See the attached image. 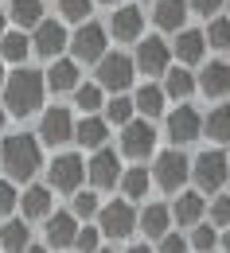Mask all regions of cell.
Listing matches in <instances>:
<instances>
[{
    "label": "cell",
    "instance_id": "obj_1",
    "mask_svg": "<svg viewBox=\"0 0 230 253\" xmlns=\"http://www.w3.org/2000/svg\"><path fill=\"white\" fill-rule=\"evenodd\" d=\"M0 168L12 175V183L32 179L35 171L43 168V144H39V136H32V132L4 136V144H0Z\"/></svg>",
    "mask_w": 230,
    "mask_h": 253
},
{
    "label": "cell",
    "instance_id": "obj_2",
    "mask_svg": "<svg viewBox=\"0 0 230 253\" xmlns=\"http://www.w3.org/2000/svg\"><path fill=\"white\" fill-rule=\"evenodd\" d=\"M43 94H47V78H43L39 70L20 66V70L8 74V82H4V109L16 113V117H28V113H35V109L43 105Z\"/></svg>",
    "mask_w": 230,
    "mask_h": 253
},
{
    "label": "cell",
    "instance_id": "obj_3",
    "mask_svg": "<svg viewBox=\"0 0 230 253\" xmlns=\"http://www.w3.org/2000/svg\"><path fill=\"white\" fill-rule=\"evenodd\" d=\"M230 175V160L227 152H215V148H207V152H199L191 160V179H195L199 195H207V191H223Z\"/></svg>",
    "mask_w": 230,
    "mask_h": 253
},
{
    "label": "cell",
    "instance_id": "obj_4",
    "mask_svg": "<svg viewBox=\"0 0 230 253\" xmlns=\"http://www.w3.org/2000/svg\"><path fill=\"white\" fill-rule=\"evenodd\" d=\"M152 179H156L160 191H172V195H176V191L191 179V160L184 156L180 148H168V152H160L156 164H152Z\"/></svg>",
    "mask_w": 230,
    "mask_h": 253
},
{
    "label": "cell",
    "instance_id": "obj_5",
    "mask_svg": "<svg viewBox=\"0 0 230 253\" xmlns=\"http://www.w3.org/2000/svg\"><path fill=\"white\" fill-rule=\"evenodd\" d=\"M82 179H86V160L74 156V152L55 156V160H51V168H47V187H51V191L74 195V191H82Z\"/></svg>",
    "mask_w": 230,
    "mask_h": 253
},
{
    "label": "cell",
    "instance_id": "obj_6",
    "mask_svg": "<svg viewBox=\"0 0 230 253\" xmlns=\"http://www.w3.org/2000/svg\"><path fill=\"white\" fill-rule=\"evenodd\" d=\"M98 230L105 234V238H113V242L129 238L133 230H137V211H133L129 199H117V203L101 207L98 211Z\"/></svg>",
    "mask_w": 230,
    "mask_h": 253
},
{
    "label": "cell",
    "instance_id": "obj_7",
    "mask_svg": "<svg viewBox=\"0 0 230 253\" xmlns=\"http://www.w3.org/2000/svg\"><path fill=\"white\" fill-rule=\"evenodd\" d=\"M105 39H109V35H105V28L86 20L78 32L70 35V51H74V63H101V59L109 55V51H105Z\"/></svg>",
    "mask_w": 230,
    "mask_h": 253
},
{
    "label": "cell",
    "instance_id": "obj_8",
    "mask_svg": "<svg viewBox=\"0 0 230 253\" xmlns=\"http://www.w3.org/2000/svg\"><path fill=\"white\" fill-rule=\"evenodd\" d=\"M133 66L140 70V74H168L172 70V47H168L160 35H148V39H140L137 43V59H133Z\"/></svg>",
    "mask_w": 230,
    "mask_h": 253
},
{
    "label": "cell",
    "instance_id": "obj_9",
    "mask_svg": "<svg viewBox=\"0 0 230 253\" xmlns=\"http://www.w3.org/2000/svg\"><path fill=\"white\" fill-rule=\"evenodd\" d=\"M133 74H137L133 59H125V55H105L98 63V86L109 90V94H125L133 86Z\"/></svg>",
    "mask_w": 230,
    "mask_h": 253
},
{
    "label": "cell",
    "instance_id": "obj_10",
    "mask_svg": "<svg viewBox=\"0 0 230 253\" xmlns=\"http://www.w3.org/2000/svg\"><path fill=\"white\" fill-rule=\"evenodd\" d=\"M43 144H66V140H74V117H70V109L66 105H51L43 117H39V132H35Z\"/></svg>",
    "mask_w": 230,
    "mask_h": 253
},
{
    "label": "cell",
    "instance_id": "obj_11",
    "mask_svg": "<svg viewBox=\"0 0 230 253\" xmlns=\"http://www.w3.org/2000/svg\"><path fill=\"white\" fill-rule=\"evenodd\" d=\"M86 179L98 191L117 187V183H121V160H117V152H113V148H98L94 156L86 160Z\"/></svg>",
    "mask_w": 230,
    "mask_h": 253
},
{
    "label": "cell",
    "instance_id": "obj_12",
    "mask_svg": "<svg viewBox=\"0 0 230 253\" xmlns=\"http://www.w3.org/2000/svg\"><path fill=\"white\" fill-rule=\"evenodd\" d=\"M203 136V117H199L191 105H176L168 113V140L180 148V144H191Z\"/></svg>",
    "mask_w": 230,
    "mask_h": 253
},
{
    "label": "cell",
    "instance_id": "obj_13",
    "mask_svg": "<svg viewBox=\"0 0 230 253\" xmlns=\"http://www.w3.org/2000/svg\"><path fill=\"white\" fill-rule=\"evenodd\" d=\"M152 148H156V128L148 125V121H137L133 117L129 125L121 128V152L133 160H144L152 156Z\"/></svg>",
    "mask_w": 230,
    "mask_h": 253
},
{
    "label": "cell",
    "instance_id": "obj_14",
    "mask_svg": "<svg viewBox=\"0 0 230 253\" xmlns=\"http://www.w3.org/2000/svg\"><path fill=\"white\" fill-rule=\"evenodd\" d=\"M63 47H70V39H66V28L55 24V20H43V24L32 32V51H39V55L51 59V63L63 55Z\"/></svg>",
    "mask_w": 230,
    "mask_h": 253
},
{
    "label": "cell",
    "instance_id": "obj_15",
    "mask_svg": "<svg viewBox=\"0 0 230 253\" xmlns=\"http://www.w3.org/2000/svg\"><path fill=\"white\" fill-rule=\"evenodd\" d=\"M140 28H144V12H140V8H133V4L117 8V12L109 16V32H113V39H121V43L140 39Z\"/></svg>",
    "mask_w": 230,
    "mask_h": 253
},
{
    "label": "cell",
    "instance_id": "obj_16",
    "mask_svg": "<svg viewBox=\"0 0 230 253\" xmlns=\"http://www.w3.org/2000/svg\"><path fill=\"white\" fill-rule=\"evenodd\" d=\"M74 238H78V218H74L70 211H59V214L47 218V246H51V250L74 246Z\"/></svg>",
    "mask_w": 230,
    "mask_h": 253
},
{
    "label": "cell",
    "instance_id": "obj_17",
    "mask_svg": "<svg viewBox=\"0 0 230 253\" xmlns=\"http://www.w3.org/2000/svg\"><path fill=\"white\" fill-rule=\"evenodd\" d=\"M74 140L82 144V148H90V152H98L105 148V140H109V125H105V117H82V121H74Z\"/></svg>",
    "mask_w": 230,
    "mask_h": 253
},
{
    "label": "cell",
    "instance_id": "obj_18",
    "mask_svg": "<svg viewBox=\"0 0 230 253\" xmlns=\"http://www.w3.org/2000/svg\"><path fill=\"white\" fill-rule=\"evenodd\" d=\"M203 211H207V199L199 191H180V199L172 203V218L180 222V226H199Z\"/></svg>",
    "mask_w": 230,
    "mask_h": 253
},
{
    "label": "cell",
    "instance_id": "obj_19",
    "mask_svg": "<svg viewBox=\"0 0 230 253\" xmlns=\"http://www.w3.org/2000/svg\"><path fill=\"white\" fill-rule=\"evenodd\" d=\"M172 226V207H160V203H152V207H144L140 214H137V230H144L148 238H164V234H172L168 230Z\"/></svg>",
    "mask_w": 230,
    "mask_h": 253
},
{
    "label": "cell",
    "instance_id": "obj_20",
    "mask_svg": "<svg viewBox=\"0 0 230 253\" xmlns=\"http://www.w3.org/2000/svg\"><path fill=\"white\" fill-rule=\"evenodd\" d=\"M20 211H24V222L28 218H51V187H39V183L24 187Z\"/></svg>",
    "mask_w": 230,
    "mask_h": 253
},
{
    "label": "cell",
    "instance_id": "obj_21",
    "mask_svg": "<svg viewBox=\"0 0 230 253\" xmlns=\"http://www.w3.org/2000/svg\"><path fill=\"white\" fill-rule=\"evenodd\" d=\"M164 86H152V82H144V86H137V94H133V105H137V113H144V121H152V117H160L164 113Z\"/></svg>",
    "mask_w": 230,
    "mask_h": 253
},
{
    "label": "cell",
    "instance_id": "obj_22",
    "mask_svg": "<svg viewBox=\"0 0 230 253\" xmlns=\"http://www.w3.org/2000/svg\"><path fill=\"white\" fill-rule=\"evenodd\" d=\"M152 20H156V28H164V32H184V20H187V0H156Z\"/></svg>",
    "mask_w": 230,
    "mask_h": 253
},
{
    "label": "cell",
    "instance_id": "obj_23",
    "mask_svg": "<svg viewBox=\"0 0 230 253\" xmlns=\"http://www.w3.org/2000/svg\"><path fill=\"white\" fill-rule=\"evenodd\" d=\"M172 51H176V59L180 63H199L203 59V51H207V39H203V32H191V28H184V32L176 35V43H172Z\"/></svg>",
    "mask_w": 230,
    "mask_h": 253
},
{
    "label": "cell",
    "instance_id": "obj_24",
    "mask_svg": "<svg viewBox=\"0 0 230 253\" xmlns=\"http://www.w3.org/2000/svg\"><path fill=\"white\" fill-rule=\"evenodd\" d=\"M47 86H51L55 94L78 90V63H74V59H55L51 70H47Z\"/></svg>",
    "mask_w": 230,
    "mask_h": 253
},
{
    "label": "cell",
    "instance_id": "obj_25",
    "mask_svg": "<svg viewBox=\"0 0 230 253\" xmlns=\"http://www.w3.org/2000/svg\"><path fill=\"white\" fill-rule=\"evenodd\" d=\"M199 90H203L207 97H223L230 90V66L227 63L203 66V74H199Z\"/></svg>",
    "mask_w": 230,
    "mask_h": 253
},
{
    "label": "cell",
    "instance_id": "obj_26",
    "mask_svg": "<svg viewBox=\"0 0 230 253\" xmlns=\"http://www.w3.org/2000/svg\"><path fill=\"white\" fill-rule=\"evenodd\" d=\"M0 246L8 253H24L28 246H32V230H28V222L24 218H8L4 226H0Z\"/></svg>",
    "mask_w": 230,
    "mask_h": 253
},
{
    "label": "cell",
    "instance_id": "obj_27",
    "mask_svg": "<svg viewBox=\"0 0 230 253\" xmlns=\"http://www.w3.org/2000/svg\"><path fill=\"white\" fill-rule=\"evenodd\" d=\"M203 136H211L215 144H230V105H215L203 117Z\"/></svg>",
    "mask_w": 230,
    "mask_h": 253
},
{
    "label": "cell",
    "instance_id": "obj_28",
    "mask_svg": "<svg viewBox=\"0 0 230 253\" xmlns=\"http://www.w3.org/2000/svg\"><path fill=\"white\" fill-rule=\"evenodd\" d=\"M195 86H199L195 74H191V70H184V66H172V70L164 74V94L176 97V101L191 97V94H195Z\"/></svg>",
    "mask_w": 230,
    "mask_h": 253
},
{
    "label": "cell",
    "instance_id": "obj_29",
    "mask_svg": "<svg viewBox=\"0 0 230 253\" xmlns=\"http://www.w3.org/2000/svg\"><path fill=\"white\" fill-rule=\"evenodd\" d=\"M28 51H32V39L24 32H4L0 35V59L4 63H24Z\"/></svg>",
    "mask_w": 230,
    "mask_h": 253
},
{
    "label": "cell",
    "instance_id": "obj_30",
    "mask_svg": "<svg viewBox=\"0 0 230 253\" xmlns=\"http://www.w3.org/2000/svg\"><path fill=\"white\" fill-rule=\"evenodd\" d=\"M8 16L20 24V32H24V28H32V32H35V28L43 24V4H39V0H12Z\"/></svg>",
    "mask_w": 230,
    "mask_h": 253
},
{
    "label": "cell",
    "instance_id": "obj_31",
    "mask_svg": "<svg viewBox=\"0 0 230 253\" xmlns=\"http://www.w3.org/2000/svg\"><path fill=\"white\" fill-rule=\"evenodd\" d=\"M133 113H137V105H133V97L125 94H113L109 101H105V125H129L133 121Z\"/></svg>",
    "mask_w": 230,
    "mask_h": 253
},
{
    "label": "cell",
    "instance_id": "obj_32",
    "mask_svg": "<svg viewBox=\"0 0 230 253\" xmlns=\"http://www.w3.org/2000/svg\"><path fill=\"white\" fill-rule=\"evenodd\" d=\"M121 195L125 199H144L148 195V168H129V171H121Z\"/></svg>",
    "mask_w": 230,
    "mask_h": 253
},
{
    "label": "cell",
    "instance_id": "obj_33",
    "mask_svg": "<svg viewBox=\"0 0 230 253\" xmlns=\"http://www.w3.org/2000/svg\"><path fill=\"white\" fill-rule=\"evenodd\" d=\"M101 94H105V90H101L98 82H86V86H78V90H74V105H78L86 117H94L101 105H105V97H101Z\"/></svg>",
    "mask_w": 230,
    "mask_h": 253
},
{
    "label": "cell",
    "instance_id": "obj_34",
    "mask_svg": "<svg viewBox=\"0 0 230 253\" xmlns=\"http://www.w3.org/2000/svg\"><path fill=\"white\" fill-rule=\"evenodd\" d=\"M98 211H101V203H98V191H74V203H70V214L82 222H90V218H98Z\"/></svg>",
    "mask_w": 230,
    "mask_h": 253
},
{
    "label": "cell",
    "instance_id": "obj_35",
    "mask_svg": "<svg viewBox=\"0 0 230 253\" xmlns=\"http://www.w3.org/2000/svg\"><path fill=\"white\" fill-rule=\"evenodd\" d=\"M203 39H207L211 47H230V20H227V16H211Z\"/></svg>",
    "mask_w": 230,
    "mask_h": 253
},
{
    "label": "cell",
    "instance_id": "obj_36",
    "mask_svg": "<svg viewBox=\"0 0 230 253\" xmlns=\"http://www.w3.org/2000/svg\"><path fill=\"white\" fill-rule=\"evenodd\" d=\"M74 250H78V253H98L101 250V230H98V226H90V222H86V226H78Z\"/></svg>",
    "mask_w": 230,
    "mask_h": 253
},
{
    "label": "cell",
    "instance_id": "obj_37",
    "mask_svg": "<svg viewBox=\"0 0 230 253\" xmlns=\"http://www.w3.org/2000/svg\"><path fill=\"white\" fill-rule=\"evenodd\" d=\"M191 246H195L199 253H211L215 246H219V234L211 230V222H199L195 230H191Z\"/></svg>",
    "mask_w": 230,
    "mask_h": 253
},
{
    "label": "cell",
    "instance_id": "obj_38",
    "mask_svg": "<svg viewBox=\"0 0 230 253\" xmlns=\"http://www.w3.org/2000/svg\"><path fill=\"white\" fill-rule=\"evenodd\" d=\"M90 4L94 0H59V12H63V20H70V24H82L90 16Z\"/></svg>",
    "mask_w": 230,
    "mask_h": 253
},
{
    "label": "cell",
    "instance_id": "obj_39",
    "mask_svg": "<svg viewBox=\"0 0 230 253\" xmlns=\"http://www.w3.org/2000/svg\"><path fill=\"white\" fill-rule=\"evenodd\" d=\"M211 226H219V230H230V195H219V199H211Z\"/></svg>",
    "mask_w": 230,
    "mask_h": 253
},
{
    "label": "cell",
    "instance_id": "obj_40",
    "mask_svg": "<svg viewBox=\"0 0 230 253\" xmlns=\"http://www.w3.org/2000/svg\"><path fill=\"white\" fill-rule=\"evenodd\" d=\"M16 207H20V191H16V183H12V179H0V218L12 214Z\"/></svg>",
    "mask_w": 230,
    "mask_h": 253
},
{
    "label": "cell",
    "instance_id": "obj_41",
    "mask_svg": "<svg viewBox=\"0 0 230 253\" xmlns=\"http://www.w3.org/2000/svg\"><path fill=\"white\" fill-rule=\"evenodd\" d=\"M156 253H187V242L180 238V234H164L160 238V250Z\"/></svg>",
    "mask_w": 230,
    "mask_h": 253
},
{
    "label": "cell",
    "instance_id": "obj_42",
    "mask_svg": "<svg viewBox=\"0 0 230 253\" xmlns=\"http://www.w3.org/2000/svg\"><path fill=\"white\" fill-rule=\"evenodd\" d=\"M223 4H227V0H187V8H195L199 16H207V20H211V16H215Z\"/></svg>",
    "mask_w": 230,
    "mask_h": 253
},
{
    "label": "cell",
    "instance_id": "obj_43",
    "mask_svg": "<svg viewBox=\"0 0 230 253\" xmlns=\"http://www.w3.org/2000/svg\"><path fill=\"white\" fill-rule=\"evenodd\" d=\"M219 246H223V250L230 253V230H227V234H223V238H219Z\"/></svg>",
    "mask_w": 230,
    "mask_h": 253
},
{
    "label": "cell",
    "instance_id": "obj_44",
    "mask_svg": "<svg viewBox=\"0 0 230 253\" xmlns=\"http://www.w3.org/2000/svg\"><path fill=\"white\" fill-rule=\"evenodd\" d=\"M129 253H156V250H152V246H133Z\"/></svg>",
    "mask_w": 230,
    "mask_h": 253
},
{
    "label": "cell",
    "instance_id": "obj_45",
    "mask_svg": "<svg viewBox=\"0 0 230 253\" xmlns=\"http://www.w3.org/2000/svg\"><path fill=\"white\" fill-rule=\"evenodd\" d=\"M4 121H8V109H4V101H0V132H4Z\"/></svg>",
    "mask_w": 230,
    "mask_h": 253
},
{
    "label": "cell",
    "instance_id": "obj_46",
    "mask_svg": "<svg viewBox=\"0 0 230 253\" xmlns=\"http://www.w3.org/2000/svg\"><path fill=\"white\" fill-rule=\"evenodd\" d=\"M24 253H47V246H28Z\"/></svg>",
    "mask_w": 230,
    "mask_h": 253
},
{
    "label": "cell",
    "instance_id": "obj_47",
    "mask_svg": "<svg viewBox=\"0 0 230 253\" xmlns=\"http://www.w3.org/2000/svg\"><path fill=\"white\" fill-rule=\"evenodd\" d=\"M4 82H8V74H4V66H0V90H4Z\"/></svg>",
    "mask_w": 230,
    "mask_h": 253
},
{
    "label": "cell",
    "instance_id": "obj_48",
    "mask_svg": "<svg viewBox=\"0 0 230 253\" xmlns=\"http://www.w3.org/2000/svg\"><path fill=\"white\" fill-rule=\"evenodd\" d=\"M0 35H4V12H0Z\"/></svg>",
    "mask_w": 230,
    "mask_h": 253
},
{
    "label": "cell",
    "instance_id": "obj_49",
    "mask_svg": "<svg viewBox=\"0 0 230 253\" xmlns=\"http://www.w3.org/2000/svg\"><path fill=\"white\" fill-rule=\"evenodd\" d=\"M98 253H117V250H98Z\"/></svg>",
    "mask_w": 230,
    "mask_h": 253
},
{
    "label": "cell",
    "instance_id": "obj_50",
    "mask_svg": "<svg viewBox=\"0 0 230 253\" xmlns=\"http://www.w3.org/2000/svg\"><path fill=\"white\" fill-rule=\"evenodd\" d=\"M101 4H117V0H101Z\"/></svg>",
    "mask_w": 230,
    "mask_h": 253
},
{
    "label": "cell",
    "instance_id": "obj_51",
    "mask_svg": "<svg viewBox=\"0 0 230 253\" xmlns=\"http://www.w3.org/2000/svg\"><path fill=\"white\" fill-rule=\"evenodd\" d=\"M227 12H230V0H227Z\"/></svg>",
    "mask_w": 230,
    "mask_h": 253
},
{
    "label": "cell",
    "instance_id": "obj_52",
    "mask_svg": "<svg viewBox=\"0 0 230 253\" xmlns=\"http://www.w3.org/2000/svg\"><path fill=\"white\" fill-rule=\"evenodd\" d=\"M227 160H230V152H227Z\"/></svg>",
    "mask_w": 230,
    "mask_h": 253
}]
</instances>
